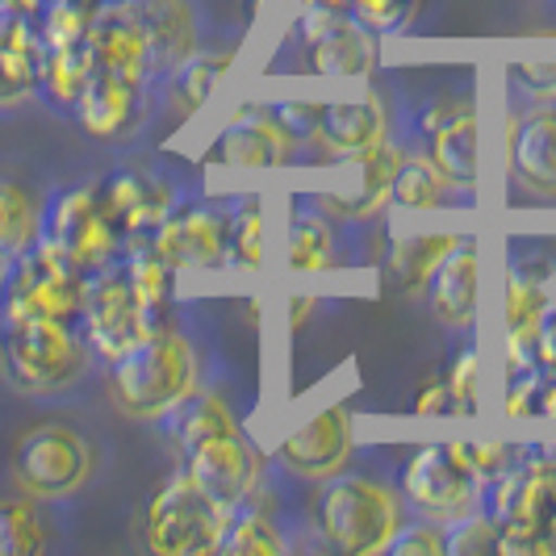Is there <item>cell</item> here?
I'll list each match as a JSON object with an SVG mask.
<instances>
[{"mask_svg":"<svg viewBox=\"0 0 556 556\" xmlns=\"http://www.w3.org/2000/svg\"><path fill=\"white\" fill-rule=\"evenodd\" d=\"M42 239L55 243L59 251H67L84 273H97V268L113 264V255L122 248V230L105 214L97 185H80V189L51 197V205L42 214Z\"/></svg>","mask_w":556,"mask_h":556,"instance_id":"ba28073f","label":"cell"},{"mask_svg":"<svg viewBox=\"0 0 556 556\" xmlns=\"http://www.w3.org/2000/svg\"><path fill=\"white\" fill-rule=\"evenodd\" d=\"M348 13L372 34H397L415 17V0H348Z\"/></svg>","mask_w":556,"mask_h":556,"instance_id":"ab89813d","label":"cell"},{"mask_svg":"<svg viewBox=\"0 0 556 556\" xmlns=\"http://www.w3.org/2000/svg\"><path fill=\"white\" fill-rule=\"evenodd\" d=\"M185 469L218 506L235 510L239 502L255 498L260 477H264V456L248 444L243 431H226V435H210L189 447Z\"/></svg>","mask_w":556,"mask_h":556,"instance_id":"7c38bea8","label":"cell"},{"mask_svg":"<svg viewBox=\"0 0 556 556\" xmlns=\"http://www.w3.org/2000/svg\"><path fill=\"white\" fill-rule=\"evenodd\" d=\"M84 289H88V273H84L80 264L67 251H59L55 243L38 239L9 268L0 318H59V323H76L84 314Z\"/></svg>","mask_w":556,"mask_h":556,"instance_id":"5b68a950","label":"cell"},{"mask_svg":"<svg viewBox=\"0 0 556 556\" xmlns=\"http://www.w3.org/2000/svg\"><path fill=\"white\" fill-rule=\"evenodd\" d=\"M42 80V55L0 42V105H17Z\"/></svg>","mask_w":556,"mask_h":556,"instance_id":"e575fe53","label":"cell"},{"mask_svg":"<svg viewBox=\"0 0 556 556\" xmlns=\"http://www.w3.org/2000/svg\"><path fill=\"white\" fill-rule=\"evenodd\" d=\"M126 277L139 302L142 339L172 331V268L151 248H139L135 255H126Z\"/></svg>","mask_w":556,"mask_h":556,"instance_id":"cb8c5ba5","label":"cell"},{"mask_svg":"<svg viewBox=\"0 0 556 556\" xmlns=\"http://www.w3.org/2000/svg\"><path fill=\"white\" fill-rule=\"evenodd\" d=\"M9 268H13V264H0V302H4V280H9Z\"/></svg>","mask_w":556,"mask_h":556,"instance_id":"681fc988","label":"cell"},{"mask_svg":"<svg viewBox=\"0 0 556 556\" xmlns=\"http://www.w3.org/2000/svg\"><path fill=\"white\" fill-rule=\"evenodd\" d=\"M268 110H273V117H277L280 126L298 142L318 139V113H323V105H309V101H277V105H268Z\"/></svg>","mask_w":556,"mask_h":556,"instance_id":"b9f144b4","label":"cell"},{"mask_svg":"<svg viewBox=\"0 0 556 556\" xmlns=\"http://www.w3.org/2000/svg\"><path fill=\"white\" fill-rule=\"evenodd\" d=\"M0 364L22 393H55L84 372L76 323L59 318H0Z\"/></svg>","mask_w":556,"mask_h":556,"instance_id":"3957f363","label":"cell"},{"mask_svg":"<svg viewBox=\"0 0 556 556\" xmlns=\"http://www.w3.org/2000/svg\"><path fill=\"white\" fill-rule=\"evenodd\" d=\"M318 309L314 298H289V327H306V318Z\"/></svg>","mask_w":556,"mask_h":556,"instance_id":"bcb514c9","label":"cell"},{"mask_svg":"<svg viewBox=\"0 0 556 556\" xmlns=\"http://www.w3.org/2000/svg\"><path fill=\"white\" fill-rule=\"evenodd\" d=\"M92 473L97 452L67 422H42L13 447V477L29 498H76Z\"/></svg>","mask_w":556,"mask_h":556,"instance_id":"52a82bcc","label":"cell"},{"mask_svg":"<svg viewBox=\"0 0 556 556\" xmlns=\"http://www.w3.org/2000/svg\"><path fill=\"white\" fill-rule=\"evenodd\" d=\"M318 147L331 151V155H364L381 142H390V117L381 110L377 97L368 101H334V105H323L318 113Z\"/></svg>","mask_w":556,"mask_h":556,"instance_id":"44dd1931","label":"cell"},{"mask_svg":"<svg viewBox=\"0 0 556 556\" xmlns=\"http://www.w3.org/2000/svg\"><path fill=\"white\" fill-rule=\"evenodd\" d=\"M13 4H22V9H26V13H34V17H38V13H42V9H47V4H51V0H13Z\"/></svg>","mask_w":556,"mask_h":556,"instance_id":"c3c4849f","label":"cell"},{"mask_svg":"<svg viewBox=\"0 0 556 556\" xmlns=\"http://www.w3.org/2000/svg\"><path fill=\"white\" fill-rule=\"evenodd\" d=\"M444 531H447V556L498 553V523L485 510H469V515L444 523Z\"/></svg>","mask_w":556,"mask_h":556,"instance_id":"8d00e7d4","label":"cell"},{"mask_svg":"<svg viewBox=\"0 0 556 556\" xmlns=\"http://www.w3.org/2000/svg\"><path fill=\"white\" fill-rule=\"evenodd\" d=\"M42 239V214L22 185L0 180V264H17Z\"/></svg>","mask_w":556,"mask_h":556,"instance_id":"83f0119b","label":"cell"},{"mask_svg":"<svg viewBox=\"0 0 556 556\" xmlns=\"http://www.w3.org/2000/svg\"><path fill=\"white\" fill-rule=\"evenodd\" d=\"M418 139H422V160H431V167L444 176L456 193H473L477 176H481V160H477V105L465 97H440L427 110L418 113L415 122Z\"/></svg>","mask_w":556,"mask_h":556,"instance_id":"9c48e42d","label":"cell"},{"mask_svg":"<svg viewBox=\"0 0 556 556\" xmlns=\"http://www.w3.org/2000/svg\"><path fill=\"white\" fill-rule=\"evenodd\" d=\"M80 323L88 348L105 364L126 356L139 343V302H135V289H130V277H126V264H105V268L88 273Z\"/></svg>","mask_w":556,"mask_h":556,"instance_id":"30bf717a","label":"cell"},{"mask_svg":"<svg viewBox=\"0 0 556 556\" xmlns=\"http://www.w3.org/2000/svg\"><path fill=\"white\" fill-rule=\"evenodd\" d=\"M151 47V80L176 72L189 55H197L201 26H197L193 0H135Z\"/></svg>","mask_w":556,"mask_h":556,"instance_id":"d6986e66","label":"cell"},{"mask_svg":"<svg viewBox=\"0 0 556 556\" xmlns=\"http://www.w3.org/2000/svg\"><path fill=\"white\" fill-rule=\"evenodd\" d=\"M101 0H51L42 9V42L47 47H76V42H88V29H92V17H97Z\"/></svg>","mask_w":556,"mask_h":556,"instance_id":"836d02e7","label":"cell"},{"mask_svg":"<svg viewBox=\"0 0 556 556\" xmlns=\"http://www.w3.org/2000/svg\"><path fill=\"white\" fill-rule=\"evenodd\" d=\"M544 368H519L506 372V390H502V410L506 418H535L540 415V397H544Z\"/></svg>","mask_w":556,"mask_h":556,"instance_id":"f35d334b","label":"cell"},{"mask_svg":"<svg viewBox=\"0 0 556 556\" xmlns=\"http://www.w3.org/2000/svg\"><path fill=\"white\" fill-rule=\"evenodd\" d=\"M218 553L223 556H280V553H289V540H285L277 523L255 506V498H248L226 515Z\"/></svg>","mask_w":556,"mask_h":556,"instance_id":"484cf974","label":"cell"},{"mask_svg":"<svg viewBox=\"0 0 556 556\" xmlns=\"http://www.w3.org/2000/svg\"><path fill=\"white\" fill-rule=\"evenodd\" d=\"M314 531L318 540L348 556L390 553L393 535L406 528V498L393 494L386 481L334 473L314 494Z\"/></svg>","mask_w":556,"mask_h":556,"instance_id":"6da1fadb","label":"cell"},{"mask_svg":"<svg viewBox=\"0 0 556 556\" xmlns=\"http://www.w3.org/2000/svg\"><path fill=\"white\" fill-rule=\"evenodd\" d=\"M506 167L528 193L556 197V105L510 110L506 117Z\"/></svg>","mask_w":556,"mask_h":556,"instance_id":"9a60e30c","label":"cell"},{"mask_svg":"<svg viewBox=\"0 0 556 556\" xmlns=\"http://www.w3.org/2000/svg\"><path fill=\"white\" fill-rule=\"evenodd\" d=\"M540 415H544V418H556V381H553V377L544 381V397H540Z\"/></svg>","mask_w":556,"mask_h":556,"instance_id":"7dc6e473","label":"cell"},{"mask_svg":"<svg viewBox=\"0 0 556 556\" xmlns=\"http://www.w3.org/2000/svg\"><path fill=\"white\" fill-rule=\"evenodd\" d=\"M481 302V243L460 235L431 277V309L452 331H469Z\"/></svg>","mask_w":556,"mask_h":556,"instance_id":"ac0fdd59","label":"cell"},{"mask_svg":"<svg viewBox=\"0 0 556 556\" xmlns=\"http://www.w3.org/2000/svg\"><path fill=\"white\" fill-rule=\"evenodd\" d=\"M147 248L164 260L172 273H205L230 264L226 251V218L214 210H185L151 230Z\"/></svg>","mask_w":556,"mask_h":556,"instance_id":"2e32d148","label":"cell"},{"mask_svg":"<svg viewBox=\"0 0 556 556\" xmlns=\"http://www.w3.org/2000/svg\"><path fill=\"white\" fill-rule=\"evenodd\" d=\"M226 515L230 510L210 498L185 469L167 477L147 502L142 544L155 556H210L223 544Z\"/></svg>","mask_w":556,"mask_h":556,"instance_id":"277c9868","label":"cell"},{"mask_svg":"<svg viewBox=\"0 0 556 556\" xmlns=\"http://www.w3.org/2000/svg\"><path fill=\"white\" fill-rule=\"evenodd\" d=\"M452 197H456V189L422 155H406L397 164V172H393L390 205H402V210H444Z\"/></svg>","mask_w":556,"mask_h":556,"instance_id":"4dcf8cb0","label":"cell"},{"mask_svg":"<svg viewBox=\"0 0 556 556\" xmlns=\"http://www.w3.org/2000/svg\"><path fill=\"white\" fill-rule=\"evenodd\" d=\"M447 390L456 402V415H473L477 410V393H481V356H477V343H465L456 352V361L447 368Z\"/></svg>","mask_w":556,"mask_h":556,"instance_id":"74e56055","label":"cell"},{"mask_svg":"<svg viewBox=\"0 0 556 556\" xmlns=\"http://www.w3.org/2000/svg\"><path fill=\"white\" fill-rule=\"evenodd\" d=\"M88 51L97 72H110L135 88L151 80V47H147V29L135 0H105L97 9L88 29Z\"/></svg>","mask_w":556,"mask_h":556,"instance_id":"4fadbf2b","label":"cell"},{"mask_svg":"<svg viewBox=\"0 0 556 556\" xmlns=\"http://www.w3.org/2000/svg\"><path fill=\"white\" fill-rule=\"evenodd\" d=\"M298 151H302V142L293 139L277 117H273V110H264V105L239 110L235 122L214 142V155L226 167H251V172L298 164Z\"/></svg>","mask_w":556,"mask_h":556,"instance_id":"e0dca14e","label":"cell"},{"mask_svg":"<svg viewBox=\"0 0 556 556\" xmlns=\"http://www.w3.org/2000/svg\"><path fill=\"white\" fill-rule=\"evenodd\" d=\"M393 556H447V531L435 519H418L393 535Z\"/></svg>","mask_w":556,"mask_h":556,"instance_id":"60d3db41","label":"cell"},{"mask_svg":"<svg viewBox=\"0 0 556 556\" xmlns=\"http://www.w3.org/2000/svg\"><path fill=\"white\" fill-rule=\"evenodd\" d=\"M101 205L110 214L122 235H151L160 223L176 214V193L172 185L142 176V172H117L113 180L101 185Z\"/></svg>","mask_w":556,"mask_h":556,"instance_id":"ffe728a7","label":"cell"},{"mask_svg":"<svg viewBox=\"0 0 556 556\" xmlns=\"http://www.w3.org/2000/svg\"><path fill=\"white\" fill-rule=\"evenodd\" d=\"M101 4H105V0H101Z\"/></svg>","mask_w":556,"mask_h":556,"instance_id":"f907efd6","label":"cell"},{"mask_svg":"<svg viewBox=\"0 0 556 556\" xmlns=\"http://www.w3.org/2000/svg\"><path fill=\"white\" fill-rule=\"evenodd\" d=\"M302 42H306L309 67L318 76H339V80H352V76H368L372 63H377V34L364 29L348 9H334L314 0L302 17Z\"/></svg>","mask_w":556,"mask_h":556,"instance_id":"8fae6325","label":"cell"},{"mask_svg":"<svg viewBox=\"0 0 556 556\" xmlns=\"http://www.w3.org/2000/svg\"><path fill=\"white\" fill-rule=\"evenodd\" d=\"M160 427H167V431L176 435L180 452H189V447L201 444V440H210V435L239 431V422H235V415H230V406L210 390H193L180 406H172V410L160 418Z\"/></svg>","mask_w":556,"mask_h":556,"instance_id":"d4e9b609","label":"cell"},{"mask_svg":"<svg viewBox=\"0 0 556 556\" xmlns=\"http://www.w3.org/2000/svg\"><path fill=\"white\" fill-rule=\"evenodd\" d=\"M139 92L142 88L117 80V76H110V72H92V80H88V88H84V97L76 101L80 126L92 135V139H117V135L135 122Z\"/></svg>","mask_w":556,"mask_h":556,"instance_id":"603a6c76","label":"cell"},{"mask_svg":"<svg viewBox=\"0 0 556 556\" xmlns=\"http://www.w3.org/2000/svg\"><path fill=\"white\" fill-rule=\"evenodd\" d=\"M506 84L515 92V110H531V105H556V63L553 59H531V63H510L506 67Z\"/></svg>","mask_w":556,"mask_h":556,"instance_id":"d590c367","label":"cell"},{"mask_svg":"<svg viewBox=\"0 0 556 556\" xmlns=\"http://www.w3.org/2000/svg\"><path fill=\"white\" fill-rule=\"evenodd\" d=\"M280 465L293 477L306 481H327L343 473V465L352 460V415L343 406H323L285 435L280 444Z\"/></svg>","mask_w":556,"mask_h":556,"instance_id":"5bb4252c","label":"cell"},{"mask_svg":"<svg viewBox=\"0 0 556 556\" xmlns=\"http://www.w3.org/2000/svg\"><path fill=\"white\" fill-rule=\"evenodd\" d=\"M402 498L418 519L452 523L469 510H481V477H477L469 447L460 440L422 444L402 469Z\"/></svg>","mask_w":556,"mask_h":556,"instance_id":"8992f818","label":"cell"},{"mask_svg":"<svg viewBox=\"0 0 556 556\" xmlns=\"http://www.w3.org/2000/svg\"><path fill=\"white\" fill-rule=\"evenodd\" d=\"M460 235H410V239H397L390 251V273L393 280L406 289V293H418L422 285H431L435 268L444 264V255L452 251Z\"/></svg>","mask_w":556,"mask_h":556,"instance_id":"f546056e","label":"cell"},{"mask_svg":"<svg viewBox=\"0 0 556 556\" xmlns=\"http://www.w3.org/2000/svg\"><path fill=\"white\" fill-rule=\"evenodd\" d=\"M418 418H431V415H456V402H452V390L447 381H427L422 390L415 393V406H410Z\"/></svg>","mask_w":556,"mask_h":556,"instance_id":"f6af8a7d","label":"cell"},{"mask_svg":"<svg viewBox=\"0 0 556 556\" xmlns=\"http://www.w3.org/2000/svg\"><path fill=\"white\" fill-rule=\"evenodd\" d=\"M264 248H268L264 205L260 197H239L226 218V251L239 268H264Z\"/></svg>","mask_w":556,"mask_h":556,"instance_id":"1f68e13d","label":"cell"},{"mask_svg":"<svg viewBox=\"0 0 556 556\" xmlns=\"http://www.w3.org/2000/svg\"><path fill=\"white\" fill-rule=\"evenodd\" d=\"M280 255H285V268L289 273H302V277L331 273L334 264H339V243H334V226L327 223V214H318L309 205H298L285 218Z\"/></svg>","mask_w":556,"mask_h":556,"instance_id":"7402d4cb","label":"cell"},{"mask_svg":"<svg viewBox=\"0 0 556 556\" xmlns=\"http://www.w3.org/2000/svg\"><path fill=\"white\" fill-rule=\"evenodd\" d=\"M97 63H92V51L88 42H76V47H47L42 55V92L55 101L59 110H76V101L84 97V88L92 80Z\"/></svg>","mask_w":556,"mask_h":556,"instance_id":"f1b7e54d","label":"cell"},{"mask_svg":"<svg viewBox=\"0 0 556 556\" xmlns=\"http://www.w3.org/2000/svg\"><path fill=\"white\" fill-rule=\"evenodd\" d=\"M535 364L544 368V377L556 381V302H548L544 318H540V331H535Z\"/></svg>","mask_w":556,"mask_h":556,"instance_id":"ee69618b","label":"cell"},{"mask_svg":"<svg viewBox=\"0 0 556 556\" xmlns=\"http://www.w3.org/2000/svg\"><path fill=\"white\" fill-rule=\"evenodd\" d=\"M465 447H469V460H473L481 485L494 481L498 473H506V469H515L519 456H523V447L515 444H465Z\"/></svg>","mask_w":556,"mask_h":556,"instance_id":"7bdbcfd3","label":"cell"},{"mask_svg":"<svg viewBox=\"0 0 556 556\" xmlns=\"http://www.w3.org/2000/svg\"><path fill=\"white\" fill-rule=\"evenodd\" d=\"M197 390V352L185 334L160 331L139 339L110 364V397L122 415L160 422Z\"/></svg>","mask_w":556,"mask_h":556,"instance_id":"7a4b0ae2","label":"cell"},{"mask_svg":"<svg viewBox=\"0 0 556 556\" xmlns=\"http://www.w3.org/2000/svg\"><path fill=\"white\" fill-rule=\"evenodd\" d=\"M226 72V59H214V55H189L176 72H167L164 76V97H167V110L176 113L180 122H189L197 117V110L214 97V88H218V76Z\"/></svg>","mask_w":556,"mask_h":556,"instance_id":"4316f807","label":"cell"},{"mask_svg":"<svg viewBox=\"0 0 556 556\" xmlns=\"http://www.w3.org/2000/svg\"><path fill=\"white\" fill-rule=\"evenodd\" d=\"M47 548V528L34 510V502H0V556H34Z\"/></svg>","mask_w":556,"mask_h":556,"instance_id":"d6a6232c","label":"cell"}]
</instances>
